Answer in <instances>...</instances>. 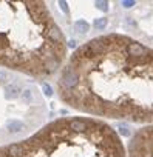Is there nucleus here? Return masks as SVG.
<instances>
[{
  "instance_id": "obj_6",
  "label": "nucleus",
  "mask_w": 153,
  "mask_h": 157,
  "mask_svg": "<svg viewBox=\"0 0 153 157\" xmlns=\"http://www.w3.org/2000/svg\"><path fill=\"white\" fill-rule=\"evenodd\" d=\"M0 157H5V152H3V145H0Z\"/></svg>"
},
{
  "instance_id": "obj_2",
  "label": "nucleus",
  "mask_w": 153,
  "mask_h": 157,
  "mask_svg": "<svg viewBox=\"0 0 153 157\" xmlns=\"http://www.w3.org/2000/svg\"><path fill=\"white\" fill-rule=\"evenodd\" d=\"M66 57V37L46 2L0 0V68L46 80Z\"/></svg>"
},
{
  "instance_id": "obj_3",
  "label": "nucleus",
  "mask_w": 153,
  "mask_h": 157,
  "mask_svg": "<svg viewBox=\"0 0 153 157\" xmlns=\"http://www.w3.org/2000/svg\"><path fill=\"white\" fill-rule=\"evenodd\" d=\"M6 157H127L118 131L88 116L59 117L31 136L3 145Z\"/></svg>"
},
{
  "instance_id": "obj_4",
  "label": "nucleus",
  "mask_w": 153,
  "mask_h": 157,
  "mask_svg": "<svg viewBox=\"0 0 153 157\" xmlns=\"http://www.w3.org/2000/svg\"><path fill=\"white\" fill-rule=\"evenodd\" d=\"M127 157H153V125L141 126L125 145Z\"/></svg>"
},
{
  "instance_id": "obj_5",
  "label": "nucleus",
  "mask_w": 153,
  "mask_h": 157,
  "mask_svg": "<svg viewBox=\"0 0 153 157\" xmlns=\"http://www.w3.org/2000/svg\"><path fill=\"white\" fill-rule=\"evenodd\" d=\"M105 25H107V19H98V20L95 22V26H96L98 29H104Z\"/></svg>"
},
{
  "instance_id": "obj_1",
  "label": "nucleus",
  "mask_w": 153,
  "mask_h": 157,
  "mask_svg": "<svg viewBox=\"0 0 153 157\" xmlns=\"http://www.w3.org/2000/svg\"><path fill=\"white\" fill-rule=\"evenodd\" d=\"M54 90L81 116L153 125V48L119 33L96 36L68 54Z\"/></svg>"
}]
</instances>
